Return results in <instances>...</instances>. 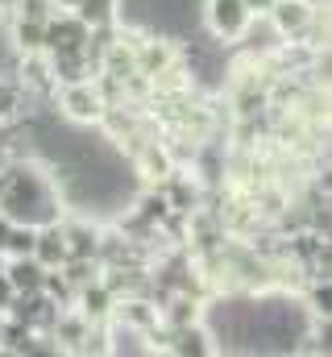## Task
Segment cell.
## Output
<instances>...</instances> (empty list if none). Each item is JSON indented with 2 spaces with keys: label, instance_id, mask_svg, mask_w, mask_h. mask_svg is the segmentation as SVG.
<instances>
[{
  "label": "cell",
  "instance_id": "obj_17",
  "mask_svg": "<svg viewBox=\"0 0 332 357\" xmlns=\"http://www.w3.org/2000/svg\"><path fill=\"white\" fill-rule=\"evenodd\" d=\"M13 299H17V291H13V282L0 274V312H8V303H13Z\"/></svg>",
  "mask_w": 332,
  "mask_h": 357
},
{
  "label": "cell",
  "instance_id": "obj_12",
  "mask_svg": "<svg viewBox=\"0 0 332 357\" xmlns=\"http://www.w3.org/2000/svg\"><path fill=\"white\" fill-rule=\"evenodd\" d=\"M163 312V320L170 328H183V324H195V320H204V307H199V299L195 295H179L170 307H158Z\"/></svg>",
  "mask_w": 332,
  "mask_h": 357
},
{
  "label": "cell",
  "instance_id": "obj_7",
  "mask_svg": "<svg viewBox=\"0 0 332 357\" xmlns=\"http://www.w3.org/2000/svg\"><path fill=\"white\" fill-rule=\"evenodd\" d=\"M4 278L13 282L17 295H29V291H42L46 266H42L33 254H25V258H4Z\"/></svg>",
  "mask_w": 332,
  "mask_h": 357
},
{
  "label": "cell",
  "instance_id": "obj_9",
  "mask_svg": "<svg viewBox=\"0 0 332 357\" xmlns=\"http://www.w3.org/2000/svg\"><path fill=\"white\" fill-rule=\"evenodd\" d=\"M46 42V21H33V17H13V46L21 54H33L42 50Z\"/></svg>",
  "mask_w": 332,
  "mask_h": 357
},
{
  "label": "cell",
  "instance_id": "obj_3",
  "mask_svg": "<svg viewBox=\"0 0 332 357\" xmlns=\"http://www.w3.org/2000/svg\"><path fill=\"white\" fill-rule=\"evenodd\" d=\"M104 96L100 88L91 84V79H75V84H63L59 91V112L67 116V121H75V125H96L100 116H104Z\"/></svg>",
  "mask_w": 332,
  "mask_h": 357
},
{
  "label": "cell",
  "instance_id": "obj_11",
  "mask_svg": "<svg viewBox=\"0 0 332 357\" xmlns=\"http://www.w3.org/2000/svg\"><path fill=\"white\" fill-rule=\"evenodd\" d=\"M116 8H121V0H75V4H71V13L83 17L91 29H96V25H112V21H116Z\"/></svg>",
  "mask_w": 332,
  "mask_h": 357
},
{
  "label": "cell",
  "instance_id": "obj_21",
  "mask_svg": "<svg viewBox=\"0 0 332 357\" xmlns=\"http://www.w3.org/2000/svg\"><path fill=\"white\" fill-rule=\"evenodd\" d=\"M0 328H4V312H0Z\"/></svg>",
  "mask_w": 332,
  "mask_h": 357
},
{
  "label": "cell",
  "instance_id": "obj_5",
  "mask_svg": "<svg viewBox=\"0 0 332 357\" xmlns=\"http://www.w3.org/2000/svg\"><path fill=\"white\" fill-rule=\"evenodd\" d=\"M112 303H116V295H112V287L104 278H96V282H87V287L75 291V307L91 324H108L112 320Z\"/></svg>",
  "mask_w": 332,
  "mask_h": 357
},
{
  "label": "cell",
  "instance_id": "obj_19",
  "mask_svg": "<svg viewBox=\"0 0 332 357\" xmlns=\"http://www.w3.org/2000/svg\"><path fill=\"white\" fill-rule=\"evenodd\" d=\"M17 8V0H0V13H13Z\"/></svg>",
  "mask_w": 332,
  "mask_h": 357
},
{
  "label": "cell",
  "instance_id": "obj_15",
  "mask_svg": "<svg viewBox=\"0 0 332 357\" xmlns=\"http://www.w3.org/2000/svg\"><path fill=\"white\" fill-rule=\"evenodd\" d=\"M312 316H324V320L332 316V287H329V278H316V282H312Z\"/></svg>",
  "mask_w": 332,
  "mask_h": 357
},
{
  "label": "cell",
  "instance_id": "obj_6",
  "mask_svg": "<svg viewBox=\"0 0 332 357\" xmlns=\"http://www.w3.org/2000/svg\"><path fill=\"white\" fill-rule=\"evenodd\" d=\"M33 258L46 270H59L71 250H67V237H63V220H50V225H38V241H33Z\"/></svg>",
  "mask_w": 332,
  "mask_h": 357
},
{
  "label": "cell",
  "instance_id": "obj_18",
  "mask_svg": "<svg viewBox=\"0 0 332 357\" xmlns=\"http://www.w3.org/2000/svg\"><path fill=\"white\" fill-rule=\"evenodd\" d=\"M8 229H13V220L0 212V254H4V237H8Z\"/></svg>",
  "mask_w": 332,
  "mask_h": 357
},
{
  "label": "cell",
  "instance_id": "obj_8",
  "mask_svg": "<svg viewBox=\"0 0 332 357\" xmlns=\"http://www.w3.org/2000/svg\"><path fill=\"white\" fill-rule=\"evenodd\" d=\"M63 237H67L71 258H96V254H100V229H96V225H87V220L63 225Z\"/></svg>",
  "mask_w": 332,
  "mask_h": 357
},
{
  "label": "cell",
  "instance_id": "obj_10",
  "mask_svg": "<svg viewBox=\"0 0 332 357\" xmlns=\"http://www.w3.org/2000/svg\"><path fill=\"white\" fill-rule=\"evenodd\" d=\"M100 270H104L100 258H67V262L59 266V274H63V282H67L71 291H80V287H87V282L100 278Z\"/></svg>",
  "mask_w": 332,
  "mask_h": 357
},
{
  "label": "cell",
  "instance_id": "obj_2",
  "mask_svg": "<svg viewBox=\"0 0 332 357\" xmlns=\"http://www.w3.org/2000/svg\"><path fill=\"white\" fill-rule=\"evenodd\" d=\"M316 17H320L316 0H274V8L266 13L270 29H274L278 38H287V42L308 38V33H312V25H316Z\"/></svg>",
  "mask_w": 332,
  "mask_h": 357
},
{
  "label": "cell",
  "instance_id": "obj_14",
  "mask_svg": "<svg viewBox=\"0 0 332 357\" xmlns=\"http://www.w3.org/2000/svg\"><path fill=\"white\" fill-rule=\"evenodd\" d=\"M21 100H25V88L13 84V79H0V121H13L21 112Z\"/></svg>",
  "mask_w": 332,
  "mask_h": 357
},
{
  "label": "cell",
  "instance_id": "obj_20",
  "mask_svg": "<svg viewBox=\"0 0 332 357\" xmlns=\"http://www.w3.org/2000/svg\"><path fill=\"white\" fill-rule=\"evenodd\" d=\"M0 274H4V254H0Z\"/></svg>",
  "mask_w": 332,
  "mask_h": 357
},
{
  "label": "cell",
  "instance_id": "obj_1",
  "mask_svg": "<svg viewBox=\"0 0 332 357\" xmlns=\"http://www.w3.org/2000/svg\"><path fill=\"white\" fill-rule=\"evenodd\" d=\"M87 46H91V25L83 17H75L71 8H54L46 17V42H42L46 54H83Z\"/></svg>",
  "mask_w": 332,
  "mask_h": 357
},
{
  "label": "cell",
  "instance_id": "obj_16",
  "mask_svg": "<svg viewBox=\"0 0 332 357\" xmlns=\"http://www.w3.org/2000/svg\"><path fill=\"white\" fill-rule=\"evenodd\" d=\"M241 4L249 8V17H253V21H266V13L274 8V0H241Z\"/></svg>",
  "mask_w": 332,
  "mask_h": 357
},
{
  "label": "cell",
  "instance_id": "obj_4",
  "mask_svg": "<svg viewBox=\"0 0 332 357\" xmlns=\"http://www.w3.org/2000/svg\"><path fill=\"white\" fill-rule=\"evenodd\" d=\"M204 17H208L212 38H220V42H241L249 33V25H253V17H249V8L241 0H208Z\"/></svg>",
  "mask_w": 332,
  "mask_h": 357
},
{
  "label": "cell",
  "instance_id": "obj_13",
  "mask_svg": "<svg viewBox=\"0 0 332 357\" xmlns=\"http://www.w3.org/2000/svg\"><path fill=\"white\" fill-rule=\"evenodd\" d=\"M137 162H142V171H146L150 178H166L170 175V158H166V150L158 146V142H142Z\"/></svg>",
  "mask_w": 332,
  "mask_h": 357
}]
</instances>
